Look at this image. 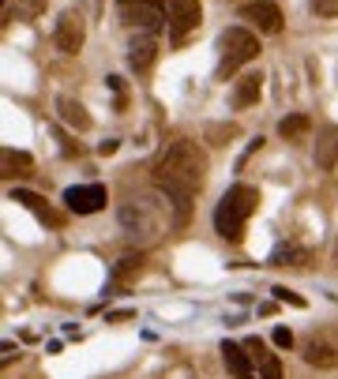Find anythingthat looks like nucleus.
I'll return each instance as SVG.
<instances>
[{
    "label": "nucleus",
    "instance_id": "nucleus-1",
    "mask_svg": "<svg viewBox=\"0 0 338 379\" xmlns=\"http://www.w3.org/2000/svg\"><path fill=\"white\" fill-rule=\"evenodd\" d=\"M203 177H207V154L192 139L169 143V147L158 154V162L151 165L154 188H162L169 199L177 203L180 226H185V218H188V199L203 188Z\"/></svg>",
    "mask_w": 338,
    "mask_h": 379
},
{
    "label": "nucleus",
    "instance_id": "nucleus-2",
    "mask_svg": "<svg viewBox=\"0 0 338 379\" xmlns=\"http://www.w3.org/2000/svg\"><path fill=\"white\" fill-rule=\"evenodd\" d=\"M259 207V192L252 185H233L222 203L214 207V233L229 244H241L244 241V226H249V218L256 214Z\"/></svg>",
    "mask_w": 338,
    "mask_h": 379
},
{
    "label": "nucleus",
    "instance_id": "nucleus-3",
    "mask_svg": "<svg viewBox=\"0 0 338 379\" xmlns=\"http://www.w3.org/2000/svg\"><path fill=\"white\" fill-rule=\"evenodd\" d=\"M218 53H222V60H218V79H229L237 68H244L249 60L259 57V42L252 31L244 27H229L218 34Z\"/></svg>",
    "mask_w": 338,
    "mask_h": 379
},
{
    "label": "nucleus",
    "instance_id": "nucleus-4",
    "mask_svg": "<svg viewBox=\"0 0 338 379\" xmlns=\"http://www.w3.org/2000/svg\"><path fill=\"white\" fill-rule=\"evenodd\" d=\"M116 11L128 27H139L147 34H158L165 23V0H116Z\"/></svg>",
    "mask_w": 338,
    "mask_h": 379
},
{
    "label": "nucleus",
    "instance_id": "nucleus-5",
    "mask_svg": "<svg viewBox=\"0 0 338 379\" xmlns=\"http://www.w3.org/2000/svg\"><path fill=\"white\" fill-rule=\"evenodd\" d=\"M165 19H169V34L173 42H180L185 34H192L203 19V4L200 0H165Z\"/></svg>",
    "mask_w": 338,
    "mask_h": 379
},
{
    "label": "nucleus",
    "instance_id": "nucleus-6",
    "mask_svg": "<svg viewBox=\"0 0 338 379\" xmlns=\"http://www.w3.org/2000/svg\"><path fill=\"white\" fill-rule=\"evenodd\" d=\"M64 203H68V211H75V214H94L109 203V192H106V185H75V188L64 192Z\"/></svg>",
    "mask_w": 338,
    "mask_h": 379
},
{
    "label": "nucleus",
    "instance_id": "nucleus-7",
    "mask_svg": "<svg viewBox=\"0 0 338 379\" xmlns=\"http://www.w3.org/2000/svg\"><path fill=\"white\" fill-rule=\"evenodd\" d=\"M83 38H87L83 19L75 16V11H64V16L57 19V31H53L57 49H64V53H80V49H83Z\"/></svg>",
    "mask_w": 338,
    "mask_h": 379
},
{
    "label": "nucleus",
    "instance_id": "nucleus-8",
    "mask_svg": "<svg viewBox=\"0 0 338 379\" xmlns=\"http://www.w3.org/2000/svg\"><path fill=\"white\" fill-rule=\"evenodd\" d=\"M241 19L256 23V31L263 34H278L282 31V11L271 0H252V4H241Z\"/></svg>",
    "mask_w": 338,
    "mask_h": 379
},
{
    "label": "nucleus",
    "instance_id": "nucleus-9",
    "mask_svg": "<svg viewBox=\"0 0 338 379\" xmlns=\"http://www.w3.org/2000/svg\"><path fill=\"white\" fill-rule=\"evenodd\" d=\"M154 53H158V42H154V34H136L132 45H128V64H132L136 72H147L154 64Z\"/></svg>",
    "mask_w": 338,
    "mask_h": 379
},
{
    "label": "nucleus",
    "instance_id": "nucleus-10",
    "mask_svg": "<svg viewBox=\"0 0 338 379\" xmlns=\"http://www.w3.org/2000/svg\"><path fill=\"white\" fill-rule=\"evenodd\" d=\"M244 349H249L252 361L259 364V379H282V361L275 357V353H267L263 338H249V342H244Z\"/></svg>",
    "mask_w": 338,
    "mask_h": 379
},
{
    "label": "nucleus",
    "instance_id": "nucleus-11",
    "mask_svg": "<svg viewBox=\"0 0 338 379\" xmlns=\"http://www.w3.org/2000/svg\"><path fill=\"white\" fill-rule=\"evenodd\" d=\"M222 361H226V368L233 372V379H256L252 375V353L237 346V342H222Z\"/></svg>",
    "mask_w": 338,
    "mask_h": 379
},
{
    "label": "nucleus",
    "instance_id": "nucleus-12",
    "mask_svg": "<svg viewBox=\"0 0 338 379\" xmlns=\"http://www.w3.org/2000/svg\"><path fill=\"white\" fill-rule=\"evenodd\" d=\"M11 203H23L27 211H34L42 221H49V226H60V214L57 211H49V203L42 199V195H34V192H27V188H11Z\"/></svg>",
    "mask_w": 338,
    "mask_h": 379
},
{
    "label": "nucleus",
    "instance_id": "nucleus-13",
    "mask_svg": "<svg viewBox=\"0 0 338 379\" xmlns=\"http://www.w3.org/2000/svg\"><path fill=\"white\" fill-rule=\"evenodd\" d=\"M57 113H60V121L68 124L72 132H87V128H90L87 109H83L75 98H68V94H60V98H57Z\"/></svg>",
    "mask_w": 338,
    "mask_h": 379
},
{
    "label": "nucleus",
    "instance_id": "nucleus-14",
    "mask_svg": "<svg viewBox=\"0 0 338 379\" xmlns=\"http://www.w3.org/2000/svg\"><path fill=\"white\" fill-rule=\"evenodd\" d=\"M259 94H263V75H244V79H237V87H233V106L237 109H249L259 101Z\"/></svg>",
    "mask_w": 338,
    "mask_h": 379
},
{
    "label": "nucleus",
    "instance_id": "nucleus-15",
    "mask_svg": "<svg viewBox=\"0 0 338 379\" xmlns=\"http://www.w3.org/2000/svg\"><path fill=\"white\" fill-rule=\"evenodd\" d=\"M316 165L334 169L338 165V128H323L316 136Z\"/></svg>",
    "mask_w": 338,
    "mask_h": 379
},
{
    "label": "nucleus",
    "instance_id": "nucleus-16",
    "mask_svg": "<svg viewBox=\"0 0 338 379\" xmlns=\"http://www.w3.org/2000/svg\"><path fill=\"white\" fill-rule=\"evenodd\" d=\"M305 361L312 364V368H338V346L308 342V346H305Z\"/></svg>",
    "mask_w": 338,
    "mask_h": 379
},
{
    "label": "nucleus",
    "instance_id": "nucleus-17",
    "mask_svg": "<svg viewBox=\"0 0 338 379\" xmlns=\"http://www.w3.org/2000/svg\"><path fill=\"white\" fill-rule=\"evenodd\" d=\"M271 263H275V267H305L308 252H305V248H297V244H282V248H275Z\"/></svg>",
    "mask_w": 338,
    "mask_h": 379
},
{
    "label": "nucleus",
    "instance_id": "nucleus-18",
    "mask_svg": "<svg viewBox=\"0 0 338 379\" xmlns=\"http://www.w3.org/2000/svg\"><path fill=\"white\" fill-rule=\"evenodd\" d=\"M143 274V256L136 252V256H124V259H116L113 263V278L116 282H132V278H139Z\"/></svg>",
    "mask_w": 338,
    "mask_h": 379
},
{
    "label": "nucleus",
    "instance_id": "nucleus-19",
    "mask_svg": "<svg viewBox=\"0 0 338 379\" xmlns=\"http://www.w3.org/2000/svg\"><path fill=\"white\" fill-rule=\"evenodd\" d=\"M308 128H312V121L305 113H293V116H285V121L278 124V132L285 136V139H301V136H308Z\"/></svg>",
    "mask_w": 338,
    "mask_h": 379
},
{
    "label": "nucleus",
    "instance_id": "nucleus-20",
    "mask_svg": "<svg viewBox=\"0 0 338 379\" xmlns=\"http://www.w3.org/2000/svg\"><path fill=\"white\" fill-rule=\"evenodd\" d=\"M34 162H31V154H19V150H4V173H27Z\"/></svg>",
    "mask_w": 338,
    "mask_h": 379
},
{
    "label": "nucleus",
    "instance_id": "nucleus-21",
    "mask_svg": "<svg viewBox=\"0 0 338 379\" xmlns=\"http://www.w3.org/2000/svg\"><path fill=\"white\" fill-rule=\"evenodd\" d=\"M38 11H45V0H16V16H23V19H34Z\"/></svg>",
    "mask_w": 338,
    "mask_h": 379
},
{
    "label": "nucleus",
    "instance_id": "nucleus-22",
    "mask_svg": "<svg viewBox=\"0 0 338 379\" xmlns=\"http://www.w3.org/2000/svg\"><path fill=\"white\" fill-rule=\"evenodd\" d=\"M312 11L323 19H334L338 16V0H312Z\"/></svg>",
    "mask_w": 338,
    "mask_h": 379
},
{
    "label": "nucleus",
    "instance_id": "nucleus-23",
    "mask_svg": "<svg viewBox=\"0 0 338 379\" xmlns=\"http://www.w3.org/2000/svg\"><path fill=\"white\" fill-rule=\"evenodd\" d=\"M271 293H275L278 300H290V304L305 308V297H301V293H293V290H285V285H275V290H271Z\"/></svg>",
    "mask_w": 338,
    "mask_h": 379
},
{
    "label": "nucleus",
    "instance_id": "nucleus-24",
    "mask_svg": "<svg viewBox=\"0 0 338 379\" xmlns=\"http://www.w3.org/2000/svg\"><path fill=\"white\" fill-rule=\"evenodd\" d=\"M275 346H282V349L293 346V331H290V326H278V331H275Z\"/></svg>",
    "mask_w": 338,
    "mask_h": 379
},
{
    "label": "nucleus",
    "instance_id": "nucleus-25",
    "mask_svg": "<svg viewBox=\"0 0 338 379\" xmlns=\"http://www.w3.org/2000/svg\"><path fill=\"white\" fill-rule=\"evenodd\" d=\"M207 136H211V139H229V136H237V128H233V124H226V128H211V132H207Z\"/></svg>",
    "mask_w": 338,
    "mask_h": 379
},
{
    "label": "nucleus",
    "instance_id": "nucleus-26",
    "mask_svg": "<svg viewBox=\"0 0 338 379\" xmlns=\"http://www.w3.org/2000/svg\"><path fill=\"white\" fill-rule=\"evenodd\" d=\"M116 150V139H106V143H98V154L106 158V154H113Z\"/></svg>",
    "mask_w": 338,
    "mask_h": 379
},
{
    "label": "nucleus",
    "instance_id": "nucleus-27",
    "mask_svg": "<svg viewBox=\"0 0 338 379\" xmlns=\"http://www.w3.org/2000/svg\"><path fill=\"white\" fill-rule=\"evenodd\" d=\"M109 87L116 90V94H121V90H124V79H121V75H109Z\"/></svg>",
    "mask_w": 338,
    "mask_h": 379
}]
</instances>
